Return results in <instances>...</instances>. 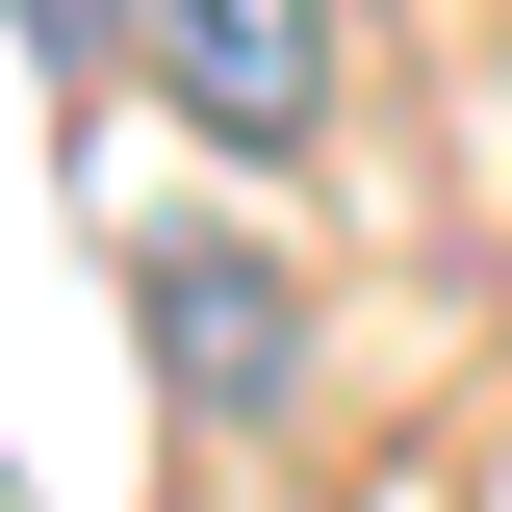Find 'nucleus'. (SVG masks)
<instances>
[{
  "label": "nucleus",
  "mask_w": 512,
  "mask_h": 512,
  "mask_svg": "<svg viewBox=\"0 0 512 512\" xmlns=\"http://www.w3.org/2000/svg\"><path fill=\"white\" fill-rule=\"evenodd\" d=\"M103 26H154V0H26V77H52V103H103Z\"/></svg>",
  "instance_id": "7ed1b4c3"
},
{
  "label": "nucleus",
  "mask_w": 512,
  "mask_h": 512,
  "mask_svg": "<svg viewBox=\"0 0 512 512\" xmlns=\"http://www.w3.org/2000/svg\"><path fill=\"white\" fill-rule=\"evenodd\" d=\"M128 52H154V103H180L205 154H308L333 128V0H154Z\"/></svg>",
  "instance_id": "f257e3e1"
},
{
  "label": "nucleus",
  "mask_w": 512,
  "mask_h": 512,
  "mask_svg": "<svg viewBox=\"0 0 512 512\" xmlns=\"http://www.w3.org/2000/svg\"><path fill=\"white\" fill-rule=\"evenodd\" d=\"M154 384H180L205 436H256V410H308V333H282V282H256L231 231H180V256H154Z\"/></svg>",
  "instance_id": "f03ea898"
}]
</instances>
